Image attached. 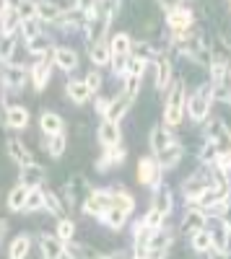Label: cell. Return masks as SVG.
<instances>
[{"mask_svg": "<svg viewBox=\"0 0 231 259\" xmlns=\"http://www.w3.org/2000/svg\"><path fill=\"white\" fill-rule=\"evenodd\" d=\"M21 31H24L26 39H36L42 31H39V24H36V18H26V21H21Z\"/></svg>", "mask_w": 231, "mask_h": 259, "instance_id": "obj_38", "label": "cell"}, {"mask_svg": "<svg viewBox=\"0 0 231 259\" xmlns=\"http://www.w3.org/2000/svg\"><path fill=\"white\" fill-rule=\"evenodd\" d=\"M68 96H70L75 104H83V101L91 96L89 83H86V80H70V83H68Z\"/></svg>", "mask_w": 231, "mask_h": 259, "instance_id": "obj_16", "label": "cell"}, {"mask_svg": "<svg viewBox=\"0 0 231 259\" xmlns=\"http://www.w3.org/2000/svg\"><path fill=\"white\" fill-rule=\"evenodd\" d=\"M138 91H140V75H125V96L133 101Z\"/></svg>", "mask_w": 231, "mask_h": 259, "instance_id": "obj_35", "label": "cell"}, {"mask_svg": "<svg viewBox=\"0 0 231 259\" xmlns=\"http://www.w3.org/2000/svg\"><path fill=\"white\" fill-rule=\"evenodd\" d=\"M18 11H13L8 3L3 6V36H11L13 34V29L18 26V16H16Z\"/></svg>", "mask_w": 231, "mask_h": 259, "instance_id": "obj_27", "label": "cell"}, {"mask_svg": "<svg viewBox=\"0 0 231 259\" xmlns=\"http://www.w3.org/2000/svg\"><path fill=\"white\" fill-rule=\"evenodd\" d=\"M151 145L156 153H161V150H166L169 145H174V138L169 135V130H164V127H153L151 130Z\"/></svg>", "mask_w": 231, "mask_h": 259, "instance_id": "obj_12", "label": "cell"}, {"mask_svg": "<svg viewBox=\"0 0 231 259\" xmlns=\"http://www.w3.org/2000/svg\"><path fill=\"white\" fill-rule=\"evenodd\" d=\"M112 207H117V210H122L125 215H128V212H133L135 202H133L130 194H125V192H114V194H112Z\"/></svg>", "mask_w": 231, "mask_h": 259, "instance_id": "obj_28", "label": "cell"}, {"mask_svg": "<svg viewBox=\"0 0 231 259\" xmlns=\"http://www.w3.org/2000/svg\"><path fill=\"white\" fill-rule=\"evenodd\" d=\"M29 187L26 184H18V187H13L11 189V194H8V207L11 210H24L26 207V200H29Z\"/></svg>", "mask_w": 231, "mask_h": 259, "instance_id": "obj_10", "label": "cell"}, {"mask_svg": "<svg viewBox=\"0 0 231 259\" xmlns=\"http://www.w3.org/2000/svg\"><path fill=\"white\" fill-rule=\"evenodd\" d=\"M3 80H6V85L21 89V85L26 83V73L21 70V68H11V65H6V70H3Z\"/></svg>", "mask_w": 231, "mask_h": 259, "instance_id": "obj_22", "label": "cell"}, {"mask_svg": "<svg viewBox=\"0 0 231 259\" xmlns=\"http://www.w3.org/2000/svg\"><path fill=\"white\" fill-rule=\"evenodd\" d=\"M39 124H42V133L50 135V138L62 133V117H57L55 112H45L42 119H39Z\"/></svg>", "mask_w": 231, "mask_h": 259, "instance_id": "obj_8", "label": "cell"}, {"mask_svg": "<svg viewBox=\"0 0 231 259\" xmlns=\"http://www.w3.org/2000/svg\"><path fill=\"white\" fill-rule=\"evenodd\" d=\"M6 124H11L16 130H24L29 124V112L24 106H11V109H6Z\"/></svg>", "mask_w": 231, "mask_h": 259, "instance_id": "obj_9", "label": "cell"}, {"mask_svg": "<svg viewBox=\"0 0 231 259\" xmlns=\"http://www.w3.org/2000/svg\"><path fill=\"white\" fill-rule=\"evenodd\" d=\"M161 218H164V215H161V212H159V210L153 207V210H151L148 215H145V223H148V226H151V228L156 231V228L161 226Z\"/></svg>", "mask_w": 231, "mask_h": 259, "instance_id": "obj_47", "label": "cell"}, {"mask_svg": "<svg viewBox=\"0 0 231 259\" xmlns=\"http://www.w3.org/2000/svg\"><path fill=\"white\" fill-rule=\"evenodd\" d=\"M109 207H112V194L109 192H91L86 205H83V210L89 215H104Z\"/></svg>", "mask_w": 231, "mask_h": 259, "instance_id": "obj_3", "label": "cell"}, {"mask_svg": "<svg viewBox=\"0 0 231 259\" xmlns=\"http://www.w3.org/2000/svg\"><path fill=\"white\" fill-rule=\"evenodd\" d=\"M109 55H112V52H109L107 47H104L101 41H99V45H94V47H91V60H94L96 65H104V62L109 60Z\"/></svg>", "mask_w": 231, "mask_h": 259, "instance_id": "obj_40", "label": "cell"}, {"mask_svg": "<svg viewBox=\"0 0 231 259\" xmlns=\"http://www.w3.org/2000/svg\"><path fill=\"white\" fill-rule=\"evenodd\" d=\"M192 249L195 251H211L213 249V233H208V231L192 233Z\"/></svg>", "mask_w": 231, "mask_h": 259, "instance_id": "obj_25", "label": "cell"}, {"mask_svg": "<svg viewBox=\"0 0 231 259\" xmlns=\"http://www.w3.org/2000/svg\"><path fill=\"white\" fill-rule=\"evenodd\" d=\"M182 109H184V83H177L169 99H166V109H164V119L166 124H179L182 122Z\"/></svg>", "mask_w": 231, "mask_h": 259, "instance_id": "obj_1", "label": "cell"}, {"mask_svg": "<svg viewBox=\"0 0 231 259\" xmlns=\"http://www.w3.org/2000/svg\"><path fill=\"white\" fill-rule=\"evenodd\" d=\"M8 156L21 166V168H24V166H29L31 163V156H29V150L24 148V145H21L18 140H8Z\"/></svg>", "mask_w": 231, "mask_h": 259, "instance_id": "obj_15", "label": "cell"}, {"mask_svg": "<svg viewBox=\"0 0 231 259\" xmlns=\"http://www.w3.org/2000/svg\"><path fill=\"white\" fill-rule=\"evenodd\" d=\"M86 83H89V89H91V91H99V85H101V75H99V73H89Z\"/></svg>", "mask_w": 231, "mask_h": 259, "instance_id": "obj_50", "label": "cell"}, {"mask_svg": "<svg viewBox=\"0 0 231 259\" xmlns=\"http://www.w3.org/2000/svg\"><path fill=\"white\" fill-rule=\"evenodd\" d=\"M208 112H211V94L200 89V91L190 99V117H192L195 122H203V119L208 117Z\"/></svg>", "mask_w": 231, "mask_h": 259, "instance_id": "obj_4", "label": "cell"}, {"mask_svg": "<svg viewBox=\"0 0 231 259\" xmlns=\"http://www.w3.org/2000/svg\"><path fill=\"white\" fill-rule=\"evenodd\" d=\"M125 218H128V215H125L122 210H117V207H109L107 212H104V223H107L109 228H122Z\"/></svg>", "mask_w": 231, "mask_h": 259, "instance_id": "obj_33", "label": "cell"}, {"mask_svg": "<svg viewBox=\"0 0 231 259\" xmlns=\"http://www.w3.org/2000/svg\"><path fill=\"white\" fill-rule=\"evenodd\" d=\"M177 47L187 57H198L203 52V36L198 31H179L177 34Z\"/></svg>", "mask_w": 231, "mask_h": 259, "instance_id": "obj_2", "label": "cell"}, {"mask_svg": "<svg viewBox=\"0 0 231 259\" xmlns=\"http://www.w3.org/2000/svg\"><path fill=\"white\" fill-rule=\"evenodd\" d=\"M47 150H50V156H52V158H60V156H62V150H65V138H62V133L50 138Z\"/></svg>", "mask_w": 231, "mask_h": 259, "instance_id": "obj_37", "label": "cell"}, {"mask_svg": "<svg viewBox=\"0 0 231 259\" xmlns=\"http://www.w3.org/2000/svg\"><path fill=\"white\" fill-rule=\"evenodd\" d=\"M226 241H228V236H226V231H223V228L213 233V249L223 251V249H226Z\"/></svg>", "mask_w": 231, "mask_h": 259, "instance_id": "obj_46", "label": "cell"}, {"mask_svg": "<svg viewBox=\"0 0 231 259\" xmlns=\"http://www.w3.org/2000/svg\"><path fill=\"white\" fill-rule=\"evenodd\" d=\"M143 68H145V60L135 55V57H130V62H128V75H140ZM140 78H143V75H140Z\"/></svg>", "mask_w": 231, "mask_h": 259, "instance_id": "obj_42", "label": "cell"}, {"mask_svg": "<svg viewBox=\"0 0 231 259\" xmlns=\"http://www.w3.org/2000/svg\"><path fill=\"white\" fill-rule=\"evenodd\" d=\"M166 21H169V26L179 34V31H187V26L192 24V13L187 11V8H179V11L169 13V18H166Z\"/></svg>", "mask_w": 231, "mask_h": 259, "instance_id": "obj_11", "label": "cell"}, {"mask_svg": "<svg viewBox=\"0 0 231 259\" xmlns=\"http://www.w3.org/2000/svg\"><path fill=\"white\" fill-rule=\"evenodd\" d=\"M221 153H218V143L216 140H205L203 143V148H200V158L203 161H213V158H218Z\"/></svg>", "mask_w": 231, "mask_h": 259, "instance_id": "obj_36", "label": "cell"}, {"mask_svg": "<svg viewBox=\"0 0 231 259\" xmlns=\"http://www.w3.org/2000/svg\"><path fill=\"white\" fill-rule=\"evenodd\" d=\"M47 50H52V39L50 36H36V39H29V52L31 55H42V52H47Z\"/></svg>", "mask_w": 231, "mask_h": 259, "instance_id": "obj_31", "label": "cell"}, {"mask_svg": "<svg viewBox=\"0 0 231 259\" xmlns=\"http://www.w3.org/2000/svg\"><path fill=\"white\" fill-rule=\"evenodd\" d=\"M128 106H130V99L128 96H120V99H114L112 101V106H109V109H107V114H104V119H109V122H117L125 112H128Z\"/></svg>", "mask_w": 231, "mask_h": 259, "instance_id": "obj_18", "label": "cell"}, {"mask_svg": "<svg viewBox=\"0 0 231 259\" xmlns=\"http://www.w3.org/2000/svg\"><path fill=\"white\" fill-rule=\"evenodd\" d=\"M159 6H161L164 11L174 13V11H179V8H182V0H159Z\"/></svg>", "mask_w": 231, "mask_h": 259, "instance_id": "obj_48", "label": "cell"}, {"mask_svg": "<svg viewBox=\"0 0 231 259\" xmlns=\"http://www.w3.org/2000/svg\"><path fill=\"white\" fill-rule=\"evenodd\" d=\"M130 55V36L128 34H114L112 39V57H128Z\"/></svg>", "mask_w": 231, "mask_h": 259, "instance_id": "obj_23", "label": "cell"}, {"mask_svg": "<svg viewBox=\"0 0 231 259\" xmlns=\"http://www.w3.org/2000/svg\"><path fill=\"white\" fill-rule=\"evenodd\" d=\"M16 11H18L21 21H26V18H36V16H39V3H31V0H21Z\"/></svg>", "mask_w": 231, "mask_h": 259, "instance_id": "obj_34", "label": "cell"}, {"mask_svg": "<svg viewBox=\"0 0 231 259\" xmlns=\"http://www.w3.org/2000/svg\"><path fill=\"white\" fill-rule=\"evenodd\" d=\"M203 223H205V215H203V210H192V212L184 218L182 231H184V233H198V231H203Z\"/></svg>", "mask_w": 231, "mask_h": 259, "instance_id": "obj_21", "label": "cell"}, {"mask_svg": "<svg viewBox=\"0 0 231 259\" xmlns=\"http://www.w3.org/2000/svg\"><path fill=\"white\" fill-rule=\"evenodd\" d=\"M169 78H172V62L161 57V60H159V70H156V89H159V91L166 89Z\"/></svg>", "mask_w": 231, "mask_h": 259, "instance_id": "obj_26", "label": "cell"}, {"mask_svg": "<svg viewBox=\"0 0 231 259\" xmlns=\"http://www.w3.org/2000/svg\"><path fill=\"white\" fill-rule=\"evenodd\" d=\"M156 156H159V166H161V168H172V166L182 158V145L174 143V145H169L166 150H161V153H156Z\"/></svg>", "mask_w": 231, "mask_h": 259, "instance_id": "obj_13", "label": "cell"}, {"mask_svg": "<svg viewBox=\"0 0 231 259\" xmlns=\"http://www.w3.org/2000/svg\"><path fill=\"white\" fill-rule=\"evenodd\" d=\"M213 96L218 101H231V73H226L223 78L213 80Z\"/></svg>", "mask_w": 231, "mask_h": 259, "instance_id": "obj_20", "label": "cell"}, {"mask_svg": "<svg viewBox=\"0 0 231 259\" xmlns=\"http://www.w3.org/2000/svg\"><path fill=\"white\" fill-rule=\"evenodd\" d=\"M29 254V236L26 233H21L13 239L11 249H8V259H24Z\"/></svg>", "mask_w": 231, "mask_h": 259, "instance_id": "obj_19", "label": "cell"}, {"mask_svg": "<svg viewBox=\"0 0 231 259\" xmlns=\"http://www.w3.org/2000/svg\"><path fill=\"white\" fill-rule=\"evenodd\" d=\"M65 254H68L70 259H86V256H89V249H86V246H75V244H68V246H65Z\"/></svg>", "mask_w": 231, "mask_h": 259, "instance_id": "obj_43", "label": "cell"}, {"mask_svg": "<svg viewBox=\"0 0 231 259\" xmlns=\"http://www.w3.org/2000/svg\"><path fill=\"white\" fill-rule=\"evenodd\" d=\"M73 233H75V223L73 221H60L57 223V236H60L62 241H70Z\"/></svg>", "mask_w": 231, "mask_h": 259, "instance_id": "obj_39", "label": "cell"}, {"mask_svg": "<svg viewBox=\"0 0 231 259\" xmlns=\"http://www.w3.org/2000/svg\"><path fill=\"white\" fill-rule=\"evenodd\" d=\"M45 205H47V207H50V210H52L55 215H60V212H62V202H60V200L55 197L52 192H45Z\"/></svg>", "mask_w": 231, "mask_h": 259, "instance_id": "obj_45", "label": "cell"}, {"mask_svg": "<svg viewBox=\"0 0 231 259\" xmlns=\"http://www.w3.org/2000/svg\"><path fill=\"white\" fill-rule=\"evenodd\" d=\"M42 205H45V194H42L39 189H31V192H29V200H26V207H24V210H39Z\"/></svg>", "mask_w": 231, "mask_h": 259, "instance_id": "obj_41", "label": "cell"}, {"mask_svg": "<svg viewBox=\"0 0 231 259\" xmlns=\"http://www.w3.org/2000/svg\"><path fill=\"white\" fill-rule=\"evenodd\" d=\"M205 138H208V140H216V143L226 140V138H228V130H226L223 119H208V124H205Z\"/></svg>", "mask_w": 231, "mask_h": 259, "instance_id": "obj_14", "label": "cell"}, {"mask_svg": "<svg viewBox=\"0 0 231 259\" xmlns=\"http://www.w3.org/2000/svg\"><path fill=\"white\" fill-rule=\"evenodd\" d=\"M99 259H125L120 251H114V254H107V256H99Z\"/></svg>", "mask_w": 231, "mask_h": 259, "instance_id": "obj_53", "label": "cell"}, {"mask_svg": "<svg viewBox=\"0 0 231 259\" xmlns=\"http://www.w3.org/2000/svg\"><path fill=\"white\" fill-rule=\"evenodd\" d=\"M159 171H161L159 158H151V156L140 158V163H138V177H140L143 184H156V182H159Z\"/></svg>", "mask_w": 231, "mask_h": 259, "instance_id": "obj_5", "label": "cell"}, {"mask_svg": "<svg viewBox=\"0 0 231 259\" xmlns=\"http://www.w3.org/2000/svg\"><path fill=\"white\" fill-rule=\"evenodd\" d=\"M161 215H169V210H172V194H169V189L166 187H161L159 192H156V205H153Z\"/></svg>", "mask_w": 231, "mask_h": 259, "instance_id": "obj_30", "label": "cell"}, {"mask_svg": "<svg viewBox=\"0 0 231 259\" xmlns=\"http://www.w3.org/2000/svg\"><path fill=\"white\" fill-rule=\"evenodd\" d=\"M109 106H112V101H109V99H96V112H104V114H107Z\"/></svg>", "mask_w": 231, "mask_h": 259, "instance_id": "obj_52", "label": "cell"}, {"mask_svg": "<svg viewBox=\"0 0 231 259\" xmlns=\"http://www.w3.org/2000/svg\"><path fill=\"white\" fill-rule=\"evenodd\" d=\"M99 143L107 145V148L120 145V127H117V122L104 119V122L99 124Z\"/></svg>", "mask_w": 231, "mask_h": 259, "instance_id": "obj_6", "label": "cell"}, {"mask_svg": "<svg viewBox=\"0 0 231 259\" xmlns=\"http://www.w3.org/2000/svg\"><path fill=\"white\" fill-rule=\"evenodd\" d=\"M221 221H223V228H226V231H231V205H226V207H223Z\"/></svg>", "mask_w": 231, "mask_h": 259, "instance_id": "obj_51", "label": "cell"}, {"mask_svg": "<svg viewBox=\"0 0 231 259\" xmlns=\"http://www.w3.org/2000/svg\"><path fill=\"white\" fill-rule=\"evenodd\" d=\"M39 18H42V21H60V8H57L55 3L42 0V3H39Z\"/></svg>", "mask_w": 231, "mask_h": 259, "instance_id": "obj_32", "label": "cell"}, {"mask_svg": "<svg viewBox=\"0 0 231 259\" xmlns=\"http://www.w3.org/2000/svg\"><path fill=\"white\" fill-rule=\"evenodd\" d=\"M55 62L60 65L62 70H75V68H78V55H75L73 50H65V47H62V50L55 52Z\"/></svg>", "mask_w": 231, "mask_h": 259, "instance_id": "obj_17", "label": "cell"}, {"mask_svg": "<svg viewBox=\"0 0 231 259\" xmlns=\"http://www.w3.org/2000/svg\"><path fill=\"white\" fill-rule=\"evenodd\" d=\"M135 52H138V57H143V60H148V57L156 55L153 45H148V41H138V45H135Z\"/></svg>", "mask_w": 231, "mask_h": 259, "instance_id": "obj_44", "label": "cell"}, {"mask_svg": "<svg viewBox=\"0 0 231 259\" xmlns=\"http://www.w3.org/2000/svg\"><path fill=\"white\" fill-rule=\"evenodd\" d=\"M6 41H3V57L6 60H11V55H13V34L11 36H3Z\"/></svg>", "mask_w": 231, "mask_h": 259, "instance_id": "obj_49", "label": "cell"}, {"mask_svg": "<svg viewBox=\"0 0 231 259\" xmlns=\"http://www.w3.org/2000/svg\"><path fill=\"white\" fill-rule=\"evenodd\" d=\"M31 78H34V85H36V89H45L47 80H50V65L39 60V62L34 65V75H31Z\"/></svg>", "mask_w": 231, "mask_h": 259, "instance_id": "obj_29", "label": "cell"}, {"mask_svg": "<svg viewBox=\"0 0 231 259\" xmlns=\"http://www.w3.org/2000/svg\"><path fill=\"white\" fill-rule=\"evenodd\" d=\"M42 254H45V259H62L65 246H62L60 236H42Z\"/></svg>", "mask_w": 231, "mask_h": 259, "instance_id": "obj_7", "label": "cell"}, {"mask_svg": "<svg viewBox=\"0 0 231 259\" xmlns=\"http://www.w3.org/2000/svg\"><path fill=\"white\" fill-rule=\"evenodd\" d=\"M42 177H45V171H42L39 166H34V163H29V166L21 168V179H24V184H26V187L39 184V182H42Z\"/></svg>", "mask_w": 231, "mask_h": 259, "instance_id": "obj_24", "label": "cell"}]
</instances>
